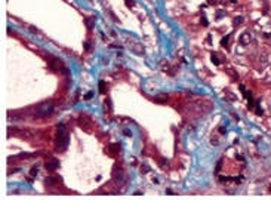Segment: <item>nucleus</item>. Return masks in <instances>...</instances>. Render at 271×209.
Here are the masks:
<instances>
[{"label": "nucleus", "instance_id": "nucleus-1", "mask_svg": "<svg viewBox=\"0 0 271 209\" xmlns=\"http://www.w3.org/2000/svg\"><path fill=\"white\" fill-rule=\"evenodd\" d=\"M56 150L58 151H64L68 145V134H67V129L64 128V125H59L58 126V132H56Z\"/></svg>", "mask_w": 271, "mask_h": 209}, {"label": "nucleus", "instance_id": "nucleus-2", "mask_svg": "<svg viewBox=\"0 0 271 209\" xmlns=\"http://www.w3.org/2000/svg\"><path fill=\"white\" fill-rule=\"evenodd\" d=\"M52 113H53V107L49 102H43V104H40L34 110V116L36 117H49Z\"/></svg>", "mask_w": 271, "mask_h": 209}, {"label": "nucleus", "instance_id": "nucleus-3", "mask_svg": "<svg viewBox=\"0 0 271 209\" xmlns=\"http://www.w3.org/2000/svg\"><path fill=\"white\" fill-rule=\"evenodd\" d=\"M111 177L116 186H122L123 184V169H120L119 165H114L113 171H111Z\"/></svg>", "mask_w": 271, "mask_h": 209}, {"label": "nucleus", "instance_id": "nucleus-4", "mask_svg": "<svg viewBox=\"0 0 271 209\" xmlns=\"http://www.w3.org/2000/svg\"><path fill=\"white\" fill-rule=\"evenodd\" d=\"M127 45L130 46V50H132L133 53H136V55H144V50H145V49H144V46H142L141 43L127 39Z\"/></svg>", "mask_w": 271, "mask_h": 209}, {"label": "nucleus", "instance_id": "nucleus-5", "mask_svg": "<svg viewBox=\"0 0 271 209\" xmlns=\"http://www.w3.org/2000/svg\"><path fill=\"white\" fill-rule=\"evenodd\" d=\"M154 102L157 104H167L169 102V95L167 93H159L154 96Z\"/></svg>", "mask_w": 271, "mask_h": 209}, {"label": "nucleus", "instance_id": "nucleus-6", "mask_svg": "<svg viewBox=\"0 0 271 209\" xmlns=\"http://www.w3.org/2000/svg\"><path fill=\"white\" fill-rule=\"evenodd\" d=\"M46 169L47 171H56L58 168H59V162L56 160V159H50V160H47L46 162Z\"/></svg>", "mask_w": 271, "mask_h": 209}, {"label": "nucleus", "instance_id": "nucleus-7", "mask_svg": "<svg viewBox=\"0 0 271 209\" xmlns=\"http://www.w3.org/2000/svg\"><path fill=\"white\" fill-rule=\"evenodd\" d=\"M50 68H52L53 71H59V70L62 68L61 61H58V59H55V62H52V61H50Z\"/></svg>", "mask_w": 271, "mask_h": 209}, {"label": "nucleus", "instance_id": "nucleus-8", "mask_svg": "<svg viewBox=\"0 0 271 209\" xmlns=\"http://www.w3.org/2000/svg\"><path fill=\"white\" fill-rule=\"evenodd\" d=\"M160 70H163V71H166V73H170V67H169V62L166 61V59H163V61H160Z\"/></svg>", "mask_w": 271, "mask_h": 209}, {"label": "nucleus", "instance_id": "nucleus-9", "mask_svg": "<svg viewBox=\"0 0 271 209\" xmlns=\"http://www.w3.org/2000/svg\"><path fill=\"white\" fill-rule=\"evenodd\" d=\"M46 184H47V186H52V187H55V186H59V178H56V177L47 178V180H46Z\"/></svg>", "mask_w": 271, "mask_h": 209}, {"label": "nucleus", "instance_id": "nucleus-10", "mask_svg": "<svg viewBox=\"0 0 271 209\" xmlns=\"http://www.w3.org/2000/svg\"><path fill=\"white\" fill-rule=\"evenodd\" d=\"M240 42H242L243 45H248V43L250 42V34H249V33L242 34V36H240Z\"/></svg>", "mask_w": 271, "mask_h": 209}, {"label": "nucleus", "instance_id": "nucleus-11", "mask_svg": "<svg viewBox=\"0 0 271 209\" xmlns=\"http://www.w3.org/2000/svg\"><path fill=\"white\" fill-rule=\"evenodd\" d=\"M119 151H120V145H119V144H113V145L110 147V153H111V154H117Z\"/></svg>", "mask_w": 271, "mask_h": 209}, {"label": "nucleus", "instance_id": "nucleus-12", "mask_svg": "<svg viewBox=\"0 0 271 209\" xmlns=\"http://www.w3.org/2000/svg\"><path fill=\"white\" fill-rule=\"evenodd\" d=\"M104 108H105V111H107V113H110V111H111L113 105H111V101H110V99H105V102H104Z\"/></svg>", "mask_w": 271, "mask_h": 209}, {"label": "nucleus", "instance_id": "nucleus-13", "mask_svg": "<svg viewBox=\"0 0 271 209\" xmlns=\"http://www.w3.org/2000/svg\"><path fill=\"white\" fill-rule=\"evenodd\" d=\"M243 16H237V18H234V27H239L240 24H243Z\"/></svg>", "mask_w": 271, "mask_h": 209}, {"label": "nucleus", "instance_id": "nucleus-14", "mask_svg": "<svg viewBox=\"0 0 271 209\" xmlns=\"http://www.w3.org/2000/svg\"><path fill=\"white\" fill-rule=\"evenodd\" d=\"M99 92H101V93H105V92H107V85H105V82H99Z\"/></svg>", "mask_w": 271, "mask_h": 209}, {"label": "nucleus", "instance_id": "nucleus-15", "mask_svg": "<svg viewBox=\"0 0 271 209\" xmlns=\"http://www.w3.org/2000/svg\"><path fill=\"white\" fill-rule=\"evenodd\" d=\"M93 22H95L93 18H87V19H86V25H87L89 28H93Z\"/></svg>", "mask_w": 271, "mask_h": 209}, {"label": "nucleus", "instance_id": "nucleus-16", "mask_svg": "<svg viewBox=\"0 0 271 209\" xmlns=\"http://www.w3.org/2000/svg\"><path fill=\"white\" fill-rule=\"evenodd\" d=\"M210 141H212V144H213V145H218V138H216V132H213V135H212V139H210Z\"/></svg>", "mask_w": 271, "mask_h": 209}, {"label": "nucleus", "instance_id": "nucleus-17", "mask_svg": "<svg viewBox=\"0 0 271 209\" xmlns=\"http://www.w3.org/2000/svg\"><path fill=\"white\" fill-rule=\"evenodd\" d=\"M157 163H160V165H162V166H163L165 169L167 168V162H166L165 159H159V160H157Z\"/></svg>", "mask_w": 271, "mask_h": 209}, {"label": "nucleus", "instance_id": "nucleus-18", "mask_svg": "<svg viewBox=\"0 0 271 209\" xmlns=\"http://www.w3.org/2000/svg\"><path fill=\"white\" fill-rule=\"evenodd\" d=\"M212 61H213V64H216V65L219 64V58L216 56V53H212Z\"/></svg>", "mask_w": 271, "mask_h": 209}, {"label": "nucleus", "instance_id": "nucleus-19", "mask_svg": "<svg viewBox=\"0 0 271 209\" xmlns=\"http://www.w3.org/2000/svg\"><path fill=\"white\" fill-rule=\"evenodd\" d=\"M141 172H142V174H147V172H150V168L145 166V165H142V166H141Z\"/></svg>", "mask_w": 271, "mask_h": 209}, {"label": "nucleus", "instance_id": "nucleus-20", "mask_svg": "<svg viewBox=\"0 0 271 209\" xmlns=\"http://www.w3.org/2000/svg\"><path fill=\"white\" fill-rule=\"evenodd\" d=\"M30 175H31V177H36V175H37V166L31 168V172H30Z\"/></svg>", "mask_w": 271, "mask_h": 209}, {"label": "nucleus", "instance_id": "nucleus-21", "mask_svg": "<svg viewBox=\"0 0 271 209\" xmlns=\"http://www.w3.org/2000/svg\"><path fill=\"white\" fill-rule=\"evenodd\" d=\"M126 4H127V7H130V9H132V7H133V4H135V1H133V0H126Z\"/></svg>", "mask_w": 271, "mask_h": 209}, {"label": "nucleus", "instance_id": "nucleus-22", "mask_svg": "<svg viewBox=\"0 0 271 209\" xmlns=\"http://www.w3.org/2000/svg\"><path fill=\"white\" fill-rule=\"evenodd\" d=\"M84 49H86V50H90V49H92V45H90V43H84Z\"/></svg>", "mask_w": 271, "mask_h": 209}, {"label": "nucleus", "instance_id": "nucleus-23", "mask_svg": "<svg viewBox=\"0 0 271 209\" xmlns=\"http://www.w3.org/2000/svg\"><path fill=\"white\" fill-rule=\"evenodd\" d=\"M110 16H111V18H113V19H114L116 22H119V18H116V15H114L113 12H110Z\"/></svg>", "mask_w": 271, "mask_h": 209}, {"label": "nucleus", "instance_id": "nucleus-24", "mask_svg": "<svg viewBox=\"0 0 271 209\" xmlns=\"http://www.w3.org/2000/svg\"><path fill=\"white\" fill-rule=\"evenodd\" d=\"M92 95H93V93H92V92H89V93H86V95H84V99H90V98H92Z\"/></svg>", "mask_w": 271, "mask_h": 209}, {"label": "nucleus", "instance_id": "nucleus-25", "mask_svg": "<svg viewBox=\"0 0 271 209\" xmlns=\"http://www.w3.org/2000/svg\"><path fill=\"white\" fill-rule=\"evenodd\" d=\"M228 98H230V99H231V101H234V99H236V96H234V95H233V93H230V95H228Z\"/></svg>", "mask_w": 271, "mask_h": 209}, {"label": "nucleus", "instance_id": "nucleus-26", "mask_svg": "<svg viewBox=\"0 0 271 209\" xmlns=\"http://www.w3.org/2000/svg\"><path fill=\"white\" fill-rule=\"evenodd\" d=\"M202 24H203V25H208V19L203 18V19H202Z\"/></svg>", "mask_w": 271, "mask_h": 209}]
</instances>
